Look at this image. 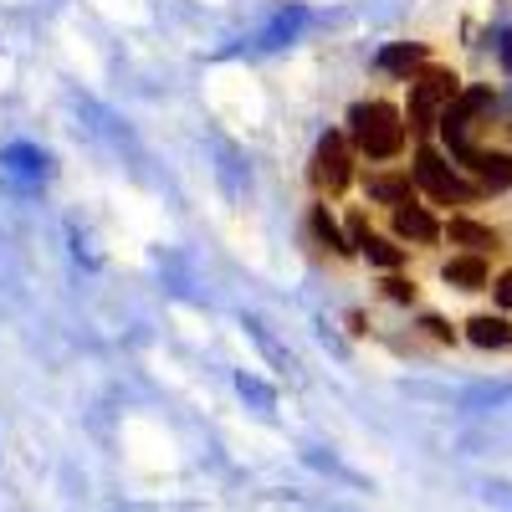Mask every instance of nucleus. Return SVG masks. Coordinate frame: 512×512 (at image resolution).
<instances>
[{
	"label": "nucleus",
	"mask_w": 512,
	"mask_h": 512,
	"mask_svg": "<svg viewBox=\"0 0 512 512\" xmlns=\"http://www.w3.org/2000/svg\"><path fill=\"white\" fill-rule=\"evenodd\" d=\"M349 144L364 159H400L405 154V113L395 103H354L349 108Z\"/></svg>",
	"instance_id": "obj_1"
},
{
	"label": "nucleus",
	"mask_w": 512,
	"mask_h": 512,
	"mask_svg": "<svg viewBox=\"0 0 512 512\" xmlns=\"http://www.w3.org/2000/svg\"><path fill=\"white\" fill-rule=\"evenodd\" d=\"M379 287H384V297H390V303H415V282H410V277H400V272H390Z\"/></svg>",
	"instance_id": "obj_14"
},
{
	"label": "nucleus",
	"mask_w": 512,
	"mask_h": 512,
	"mask_svg": "<svg viewBox=\"0 0 512 512\" xmlns=\"http://www.w3.org/2000/svg\"><path fill=\"white\" fill-rule=\"evenodd\" d=\"M410 175H415V185H420L425 195H431L436 205H472V200L482 195L472 180H461V169H456V164H446V154H441V149H431V144H420V149H415Z\"/></svg>",
	"instance_id": "obj_3"
},
{
	"label": "nucleus",
	"mask_w": 512,
	"mask_h": 512,
	"mask_svg": "<svg viewBox=\"0 0 512 512\" xmlns=\"http://www.w3.org/2000/svg\"><path fill=\"white\" fill-rule=\"evenodd\" d=\"M446 236H451V246H466V251H477V256H487V251H502V236H497L492 226L472 221V216H451Z\"/></svg>",
	"instance_id": "obj_10"
},
{
	"label": "nucleus",
	"mask_w": 512,
	"mask_h": 512,
	"mask_svg": "<svg viewBox=\"0 0 512 512\" xmlns=\"http://www.w3.org/2000/svg\"><path fill=\"white\" fill-rule=\"evenodd\" d=\"M313 236L333 251V256H354V241H349V231L338 226L333 216H328V205H313Z\"/></svg>",
	"instance_id": "obj_13"
},
{
	"label": "nucleus",
	"mask_w": 512,
	"mask_h": 512,
	"mask_svg": "<svg viewBox=\"0 0 512 512\" xmlns=\"http://www.w3.org/2000/svg\"><path fill=\"white\" fill-rule=\"evenodd\" d=\"M492 292H497V303H502V308H512V272H502Z\"/></svg>",
	"instance_id": "obj_15"
},
{
	"label": "nucleus",
	"mask_w": 512,
	"mask_h": 512,
	"mask_svg": "<svg viewBox=\"0 0 512 512\" xmlns=\"http://www.w3.org/2000/svg\"><path fill=\"white\" fill-rule=\"evenodd\" d=\"M415 175H410V169H379V175H369V200L374 205H410L415 200Z\"/></svg>",
	"instance_id": "obj_8"
},
{
	"label": "nucleus",
	"mask_w": 512,
	"mask_h": 512,
	"mask_svg": "<svg viewBox=\"0 0 512 512\" xmlns=\"http://www.w3.org/2000/svg\"><path fill=\"white\" fill-rule=\"evenodd\" d=\"M461 93V77L451 72V67H420L415 77H410V108H405V118H410V134H436L441 128V113L451 108V98Z\"/></svg>",
	"instance_id": "obj_2"
},
{
	"label": "nucleus",
	"mask_w": 512,
	"mask_h": 512,
	"mask_svg": "<svg viewBox=\"0 0 512 512\" xmlns=\"http://www.w3.org/2000/svg\"><path fill=\"white\" fill-rule=\"evenodd\" d=\"M354 185V144L349 134H323L313 154V190L318 195H344Z\"/></svg>",
	"instance_id": "obj_5"
},
{
	"label": "nucleus",
	"mask_w": 512,
	"mask_h": 512,
	"mask_svg": "<svg viewBox=\"0 0 512 512\" xmlns=\"http://www.w3.org/2000/svg\"><path fill=\"white\" fill-rule=\"evenodd\" d=\"M425 67V47H420V41H395V47H384L379 52V72H390V77H415Z\"/></svg>",
	"instance_id": "obj_11"
},
{
	"label": "nucleus",
	"mask_w": 512,
	"mask_h": 512,
	"mask_svg": "<svg viewBox=\"0 0 512 512\" xmlns=\"http://www.w3.org/2000/svg\"><path fill=\"white\" fill-rule=\"evenodd\" d=\"M441 277H446V287H461V292H482V287H492L487 256H477V251H466V256H451V262L441 267Z\"/></svg>",
	"instance_id": "obj_9"
},
{
	"label": "nucleus",
	"mask_w": 512,
	"mask_h": 512,
	"mask_svg": "<svg viewBox=\"0 0 512 512\" xmlns=\"http://www.w3.org/2000/svg\"><path fill=\"white\" fill-rule=\"evenodd\" d=\"M466 338H472L477 349H512V323L492 318V313H477L472 323H466Z\"/></svg>",
	"instance_id": "obj_12"
},
{
	"label": "nucleus",
	"mask_w": 512,
	"mask_h": 512,
	"mask_svg": "<svg viewBox=\"0 0 512 512\" xmlns=\"http://www.w3.org/2000/svg\"><path fill=\"white\" fill-rule=\"evenodd\" d=\"M395 236L400 241H415V246H436L441 236H446V226L431 216V210H425V205H395Z\"/></svg>",
	"instance_id": "obj_7"
},
{
	"label": "nucleus",
	"mask_w": 512,
	"mask_h": 512,
	"mask_svg": "<svg viewBox=\"0 0 512 512\" xmlns=\"http://www.w3.org/2000/svg\"><path fill=\"white\" fill-rule=\"evenodd\" d=\"M456 159H461V169L477 180V190H507L512 185V154H502V149H456Z\"/></svg>",
	"instance_id": "obj_6"
},
{
	"label": "nucleus",
	"mask_w": 512,
	"mask_h": 512,
	"mask_svg": "<svg viewBox=\"0 0 512 512\" xmlns=\"http://www.w3.org/2000/svg\"><path fill=\"white\" fill-rule=\"evenodd\" d=\"M487 108H492V88H461L451 98V108L441 113V128H436V134L451 144V154L456 149H472V134H477V123H482Z\"/></svg>",
	"instance_id": "obj_4"
},
{
	"label": "nucleus",
	"mask_w": 512,
	"mask_h": 512,
	"mask_svg": "<svg viewBox=\"0 0 512 512\" xmlns=\"http://www.w3.org/2000/svg\"><path fill=\"white\" fill-rule=\"evenodd\" d=\"M420 328H431V338H441V344H446V338H451V328H446V323H441V318H425V323H420Z\"/></svg>",
	"instance_id": "obj_16"
}]
</instances>
